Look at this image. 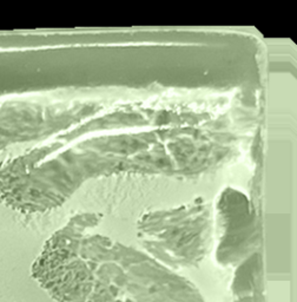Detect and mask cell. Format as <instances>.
<instances>
[{"instance_id":"obj_3","label":"cell","mask_w":297,"mask_h":302,"mask_svg":"<svg viewBox=\"0 0 297 302\" xmlns=\"http://www.w3.org/2000/svg\"><path fill=\"white\" fill-rule=\"evenodd\" d=\"M221 240L217 260L223 266H234L251 256L259 243V233L249 201L237 190L228 189L218 203Z\"/></svg>"},{"instance_id":"obj_2","label":"cell","mask_w":297,"mask_h":302,"mask_svg":"<svg viewBox=\"0 0 297 302\" xmlns=\"http://www.w3.org/2000/svg\"><path fill=\"white\" fill-rule=\"evenodd\" d=\"M137 235L146 254L167 268L197 267L213 243L210 206L197 198L175 209L146 213L137 223Z\"/></svg>"},{"instance_id":"obj_1","label":"cell","mask_w":297,"mask_h":302,"mask_svg":"<svg viewBox=\"0 0 297 302\" xmlns=\"http://www.w3.org/2000/svg\"><path fill=\"white\" fill-rule=\"evenodd\" d=\"M99 215L78 214L52 235L34 272L60 302H206L193 282L150 255L87 231Z\"/></svg>"}]
</instances>
